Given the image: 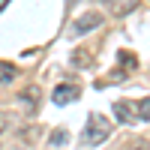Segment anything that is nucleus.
<instances>
[{
    "label": "nucleus",
    "instance_id": "obj_1",
    "mask_svg": "<svg viewBox=\"0 0 150 150\" xmlns=\"http://www.w3.org/2000/svg\"><path fill=\"white\" fill-rule=\"evenodd\" d=\"M111 135V120H105L102 114H93L87 117V126H84V132H81V141L84 144H102L105 138Z\"/></svg>",
    "mask_w": 150,
    "mask_h": 150
},
{
    "label": "nucleus",
    "instance_id": "obj_2",
    "mask_svg": "<svg viewBox=\"0 0 150 150\" xmlns=\"http://www.w3.org/2000/svg\"><path fill=\"white\" fill-rule=\"evenodd\" d=\"M99 24H102V15H99V12H84L81 18L72 21V33H75V36H84V33L96 30Z\"/></svg>",
    "mask_w": 150,
    "mask_h": 150
},
{
    "label": "nucleus",
    "instance_id": "obj_3",
    "mask_svg": "<svg viewBox=\"0 0 150 150\" xmlns=\"http://www.w3.org/2000/svg\"><path fill=\"white\" fill-rule=\"evenodd\" d=\"M78 96H81V90H78L75 84H60V87H54V93H51L54 105H69V102H75Z\"/></svg>",
    "mask_w": 150,
    "mask_h": 150
},
{
    "label": "nucleus",
    "instance_id": "obj_4",
    "mask_svg": "<svg viewBox=\"0 0 150 150\" xmlns=\"http://www.w3.org/2000/svg\"><path fill=\"white\" fill-rule=\"evenodd\" d=\"M114 117L120 123H135V120H138V114H135V102H129V99H117V102H114Z\"/></svg>",
    "mask_w": 150,
    "mask_h": 150
},
{
    "label": "nucleus",
    "instance_id": "obj_5",
    "mask_svg": "<svg viewBox=\"0 0 150 150\" xmlns=\"http://www.w3.org/2000/svg\"><path fill=\"white\" fill-rule=\"evenodd\" d=\"M18 102L27 108V114H33V111L39 108V90H36V87H30V90H21V93H18Z\"/></svg>",
    "mask_w": 150,
    "mask_h": 150
},
{
    "label": "nucleus",
    "instance_id": "obj_6",
    "mask_svg": "<svg viewBox=\"0 0 150 150\" xmlns=\"http://www.w3.org/2000/svg\"><path fill=\"white\" fill-rule=\"evenodd\" d=\"M135 6H138V0H111V15L123 18V15H129Z\"/></svg>",
    "mask_w": 150,
    "mask_h": 150
},
{
    "label": "nucleus",
    "instance_id": "obj_7",
    "mask_svg": "<svg viewBox=\"0 0 150 150\" xmlns=\"http://www.w3.org/2000/svg\"><path fill=\"white\" fill-rule=\"evenodd\" d=\"M117 60H120V69H126V72H135V69H138V57H135L132 51H126V48L117 54Z\"/></svg>",
    "mask_w": 150,
    "mask_h": 150
},
{
    "label": "nucleus",
    "instance_id": "obj_8",
    "mask_svg": "<svg viewBox=\"0 0 150 150\" xmlns=\"http://www.w3.org/2000/svg\"><path fill=\"white\" fill-rule=\"evenodd\" d=\"M15 75H18V69L12 63H0V87L9 84V81H15Z\"/></svg>",
    "mask_w": 150,
    "mask_h": 150
},
{
    "label": "nucleus",
    "instance_id": "obj_9",
    "mask_svg": "<svg viewBox=\"0 0 150 150\" xmlns=\"http://www.w3.org/2000/svg\"><path fill=\"white\" fill-rule=\"evenodd\" d=\"M72 66H78V69H87V66H90V54H87L84 48L72 51Z\"/></svg>",
    "mask_w": 150,
    "mask_h": 150
},
{
    "label": "nucleus",
    "instance_id": "obj_10",
    "mask_svg": "<svg viewBox=\"0 0 150 150\" xmlns=\"http://www.w3.org/2000/svg\"><path fill=\"white\" fill-rule=\"evenodd\" d=\"M135 114H138V120H150V96L135 102Z\"/></svg>",
    "mask_w": 150,
    "mask_h": 150
},
{
    "label": "nucleus",
    "instance_id": "obj_11",
    "mask_svg": "<svg viewBox=\"0 0 150 150\" xmlns=\"http://www.w3.org/2000/svg\"><path fill=\"white\" fill-rule=\"evenodd\" d=\"M48 141H51V147H63V144L69 141V132H66V129H54V135H51Z\"/></svg>",
    "mask_w": 150,
    "mask_h": 150
},
{
    "label": "nucleus",
    "instance_id": "obj_12",
    "mask_svg": "<svg viewBox=\"0 0 150 150\" xmlns=\"http://www.w3.org/2000/svg\"><path fill=\"white\" fill-rule=\"evenodd\" d=\"M126 150H150V141H144V138H132Z\"/></svg>",
    "mask_w": 150,
    "mask_h": 150
},
{
    "label": "nucleus",
    "instance_id": "obj_13",
    "mask_svg": "<svg viewBox=\"0 0 150 150\" xmlns=\"http://www.w3.org/2000/svg\"><path fill=\"white\" fill-rule=\"evenodd\" d=\"M3 129H6V114L0 111V132H3Z\"/></svg>",
    "mask_w": 150,
    "mask_h": 150
},
{
    "label": "nucleus",
    "instance_id": "obj_14",
    "mask_svg": "<svg viewBox=\"0 0 150 150\" xmlns=\"http://www.w3.org/2000/svg\"><path fill=\"white\" fill-rule=\"evenodd\" d=\"M9 3H12V0H0V12H3V9H6Z\"/></svg>",
    "mask_w": 150,
    "mask_h": 150
},
{
    "label": "nucleus",
    "instance_id": "obj_15",
    "mask_svg": "<svg viewBox=\"0 0 150 150\" xmlns=\"http://www.w3.org/2000/svg\"><path fill=\"white\" fill-rule=\"evenodd\" d=\"M9 150H21V147H9Z\"/></svg>",
    "mask_w": 150,
    "mask_h": 150
},
{
    "label": "nucleus",
    "instance_id": "obj_16",
    "mask_svg": "<svg viewBox=\"0 0 150 150\" xmlns=\"http://www.w3.org/2000/svg\"><path fill=\"white\" fill-rule=\"evenodd\" d=\"M105 3H111V0H105Z\"/></svg>",
    "mask_w": 150,
    "mask_h": 150
}]
</instances>
